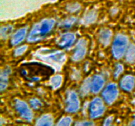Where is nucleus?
<instances>
[{"instance_id": "f257e3e1", "label": "nucleus", "mask_w": 135, "mask_h": 126, "mask_svg": "<svg viewBox=\"0 0 135 126\" xmlns=\"http://www.w3.org/2000/svg\"><path fill=\"white\" fill-rule=\"evenodd\" d=\"M54 72V68L40 62L24 63L21 66V76L30 82H39L48 79Z\"/></svg>"}, {"instance_id": "f03ea898", "label": "nucleus", "mask_w": 135, "mask_h": 126, "mask_svg": "<svg viewBox=\"0 0 135 126\" xmlns=\"http://www.w3.org/2000/svg\"><path fill=\"white\" fill-rule=\"evenodd\" d=\"M55 24V21L51 18L44 19L36 24L28 35V41L34 43L43 39L51 32Z\"/></svg>"}, {"instance_id": "7ed1b4c3", "label": "nucleus", "mask_w": 135, "mask_h": 126, "mask_svg": "<svg viewBox=\"0 0 135 126\" xmlns=\"http://www.w3.org/2000/svg\"><path fill=\"white\" fill-rule=\"evenodd\" d=\"M36 56L41 60L53 64L54 66L60 67L66 60L65 53L59 51H51L48 49H40L36 51Z\"/></svg>"}, {"instance_id": "20e7f679", "label": "nucleus", "mask_w": 135, "mask_h": 126, "mask_svg": "<svg viewBox=\"0 0 135 126\" xmlns=\"http://www.w3.org/2000/svg\"><path fill=\"white\" fill-rule=\"evenodd\" d=\"M129 39L126 35L119 34L115 38L112 46V53L116 59H119L123 56L127 50Z\"/></svg>"}, {"instance_id": "39448f33", "label": "nucleus", "mask_w": 135, "mask_h": 126, "mask_svg": "<svg viewBox=\"0 0 135 126\" xmlns=\"http://www.w3.org/2000/svg\"><path fill=\"white\" fill-rule=\"evenodd\" d=\"M15 107L21 117L25 120L27 122H31L32 120L34 118L33 112L26 102L21 100L16 99L15 101Z\"/></svg>"}, {"instance_id": "423d86ee", "label": "nucleus", "mask_w": 135, "mask_h": 126, "mask_svg": "<svg viewBox=\"0 0 135 126\" xmlns=\"http://www.w3.org/2000/svg\"><path fill=\"white\" fill-rule=\"evenodd\" d=\"M105 110V105L102 100L100 98L96 97L92 100L90 105V116L93 119L99 118L103 115Z\"/></svg>"}, {"instance_id": "0eeeda50", "label": "nucleus", "mask_w": 135, "mask_h": 126, "mask_svg": "<svg viewBox=\"0 0 135 126\" xmlns=\"http://www.w3.org/2000/svg\"><path fill=\"white\" fill-rule=\"evenodd\" d=\"M80 108V101L78 94L73 91L68 92L66 99L65 110L67 112L75 113Z\"/></svg>"}, {"instance_id": "6e6552de", "label": "nucleus", "mask_w": 135, "mask_h": 126, "mask_svg": "<svg viewBox=\"0 0 135 126\" xmlns=\"http://www.w3.org/2000/svg\"><path fill=\"white\" fill-rule=\"evenodd\" d=\"M118 94V88L117 85L115 83H109V85H107L102 93L104 100L109 104L113 103L116 101Z\"/></svg>"}, {"instance_id": "1a4fd4ad", "label": "nucleus", "mask_w": 135, "mask_h": 126, "mask_svg": "<svg viewBox=\"0 0 135 126\" xmlns=\"http://www.w3.org/2000/svg\"><path fill=\"white\" fill-rule=\"evenodd\" d=\"M87 41L84 39H80L76 44L72 56L74 61H79L82 60L85 56L87 52Z\"/></svg>"}, {"instance_id": "9d476101", "label": "nucleus", "mask_w": 135, "mask_h": 126, "mask_svg": "<svg viewBox=\"0 0 135 126\" xmlns=\"http://www.w3.org/2000/svg\"><path fill=\"white\" fill-rule=\"evenodd\" d=\"M75 39H76V37L74 34L66 33L59 38L57 41V45L61 48H69L73 45Z\"/></svg>"}, {"instance_id": "9b49d317", "label": "nucleus", "mask_w": 135, "mask_h": 126, "mask_svg": "<svg viewBox=\"0 0 135 126\" xmlns=\"http://www.w3.org/2000/svg\"><path fill=\"white\" fill-rule=\"evenodd\" d=\"M105 84V80L100 75L94 76L91 81V91L94 93H98L102 89Z\"/></svg>"}, {"instance_id": "f8f14e48", "label": "nucleus", "mask_w": 135, "mask_h": 126, "mask_svg": "<svg viewBox=\"0 0 135 126\" xmlns=\"http://www.w3.org/2000/svg\"><path fill=\"white\" fill-rule=\"evenodd\" d=\"M27 33V28H22L17 30L13 35L11 39V43L12 45H17L25 39Z\"/></svg>"}, {"instance_id": "ddd939ff", "label": "nucleus", "mask_w": 135, "mask_h": 126, "mask_svg": "<svg viewBox=\"0 0 135 126\" xmlns=\"http://www.w3.org/2000/svg\"><path fill=\"white\" fill-rule=\"evenodd\" d=\"M135 84V78L134 76L128 75L123 77L121 81V87L126 91H131L134 88Z\"/></svg>"}, {"instance_id": "4468645a", "label": "nucleus", "mask_w": 135, "mask_h": 126, "mask_svg": "<svg viewBox=\"0 0 135 126\" xmlns=\"http://www.w3.org/2000/svg\"><path fill=\"white\" fill-rule=\"evenodd\" d=\"M112 32L108 28L102 29L99 34V39L100 43L104 46H108L110 43L112 39Z\"/></svg>"}, {"instance_id": "2eb2a0df", "label": "nucleus", "mask_w": 135, "mask_h": 126, "mask_svg": "<svg viewBox=\"0 0 135 126\" xmlns=\"http://www.w3.org/2000/svg\"><path fill=\"white\" fill-rule=\"evenodd\" d=\"M11 72V70L10 68L7 67L4 70H3L1 72L0 76V89L1 91H3L7 88L8 85V81H9V76Z\"/></svg>"}, {"instance_id": "dca6fc26", "label": "nucleus", "mask_w": 135, "mask_h": 126, "mask_svg": "<svg viewBox=\"0 0 135 126\" xmlns=\"http://www.w3.org/2000/svg\"><path fill=\"white\" fill-rule=\"evenodd\" d=\"M54 124V118L51 114H46L41 116L36 122L37 125L51 126Z\"/></svg>"}, {"instance_id": "f3484780", "label": "nucleus", "mask_w": 135, "mask_h": 126, "mask_svg": "<svg viewBox=\"0 0 135 126\" xmlns=\"http://www.w3.org/2000/svg\"><path fill=\"white\" fill-rule=\"evenodd\" d=\"M97 13L96 12L92 10L90 12H88L86 14L83 18V23L86 25L90 24L93 23L97 19Z\"/></svg>"}, {"instance_id": "a211bd4d", "label": "nucleus", "mask_w": 135, "mask_h": 126, "mask_svg": "<svg viewBox=\"0 0 135 126\" xmlns=\"http://www.w3.org/2000/svg\"><path fill=\"white\" fill-rule=\"evenodd\" d=\"M126 61L129 63L135 62V45H131L127 49L126 52Z\"/></svg>"}, {"instance_id": "6ab92c4d", "label": "nucleus", "mask_w": 135, "mask_h": 126, "mask_svg": "<svg viewBox=\"0 0 135 126\" xmlns=\"http://www.w3.org/2000/svg\"><path fill=\"white\" fill-rule=\"evenodd\" d=\"M91 81H92V79L90 78V77L87 78L84 81L81 87H80V93H81L82 95H86L89 93L90 91H91Z\"/></svg>"}, {"instance_id": "aec40b11", "label": "nucleus", "mask_w": 135, "mask_h": 126, "mask_svg": "<svg viewBox=\"0 0 135 126\" xmlns=\"http://www.w3.org/2000/svg\"><path fill=\"white\" fill-rule=\"evenodd\" d=\"M63 81V77L61 76H55L52 77L50 80V85L51 87L54 89H56L61 86Z\"/></svg>"}, {"instance_id": "412c9836", "label": "nucleus", "mask_w": 135, "mask_h": 126, "mask_svg": "<svg viewBox=\"0 0 135 126\" xmlns=\"http://www.w3.org/2000/svg\"><path fill=\"white\" fill-rule=\"evenodd\" d=\"M13 30V27L12 26H5L1 27L0 30V35L2 39H7L10 35Z\"/></svg>"}, {"instance_id": "4be33fe9", "label": "nucleus", "mask_w": 135, "mask_h": 126, "mask_svg": "<svg viewBox=\"0 0 135 126\" xmlns=\"http://www.w3.org/2000/svg\"><path fill=\"white\" fill-rule=\"evenodd\" d=\"M76 21H77V19L76 18H75V17H70V18H67L64 21H63L61 23L60 26L61 27L68 28H71L73 25L75 24L76 22Z\"/></svg>"}, {"instance_id": "5701e85b", "label": "nucleus", "mask_w": 135, "mask_h": 126, "mask_svg": "<svg viewBox=\"0 0 135 126\" xmlns=\"http://www.w3.org/2000/svg\"><path fill=\"white\" fill-rule=\"evenodd\" d=\"M73 120L72 118L71 117H64V118H61V119L59 120V122L57 123V125L60 126H68L71 125V123H72Z\"/></svg>"}, {"instance_id": "b1692460", "label": "nucleus", "mask_w": 135, "mask_h": 126, "mask_svg": "<svg viewBox=\"0 0 135 126\" xmlns=\"http://www.w3.org/2000/svg\"><path fill=\"white\" fill-rule=\"evenodd\" d=\"M28 46L27 45H22L21 47H18L14 51V55L15 56H19L21 55H23L25 51L27 50Z\"/></svg>"}, {"instance_id": "393cba45", "label": "nucleus", "mask_w": 135, "mask_h": 126, "mask_svg": "<svg viewBox=\"0 0 135 126\" xmlns=\"http://www.w3.org/2000/svg\"><path fill=\"white\" fill-rule=\"evenodd\" d=\"M30 104L34 109H39L42 106V103L41 101L37 98H32L30 100Z\"/></svg>"}, {"instance_id": "a878e982", "label": "nucleus", "mask_w": 135, "mask_h": 126, "mask_svg": "<svg viewBox=\"0 0 135 126\" xmlns=\"http://www.w3.org/2000/svg\"><path fill=\"white\" fill-rule=\"evenodd\" d=\"M123 72V66L122 64H117L115 67V72H114L115 77L117 78Z\"/></svg>"}, {"instance_id": "bb28decb", "label": "nucleus", "mask_w": 135, "mask_h": 126, "mask_svg": "<svg viewBox=\"0 0 135 126\" xmlns=\"http://www.w3.org/2000/svg\"><path fill=\"white\" fill-rule=\"evenodd\" d=\"M75 125H76L90 126V125H94V123L92 122H88V121H82V122H77Z\"/></svg>"}, {"instance_id": "cd10ccee", "label": "nucleus", "mask_w": 135, "mask_h": 126, "mask_svg": "<svg viewBox=\"0 0 135 126\" xmlns=\"http://www.w3.org/2000/svg\"><path fill=\"white\" fill-rule=\"evenodd\" d=\"M113 120V116H109L108 118H107L104 121V125H110L112 123Z\"/></svg>"}, {"instance_id": "c85d7f7f", "label": "nucleus", "mask_w": 135, "mask_h": 126, "mask_svg": "<svg viewBox=\"0 0 135 126\" xmlns=\"http://www.w3.org/2000/svg\"><path fill=\"white\" fill-rule=\"evenodd\" d=\"M80 9V6L79 5H75V6H71L69 8H68V10L70 12H75L77 11L79 9Z\"/></svg>"}, {"instance_id": "c756f323", "label": "nucleus", "mask_w": 135, "mask_h": 126, "mask_svg": "<svg viewBox=\"0 0 135 126\" xmlns=\"http://www.w3.org/2000/svg\"><path fill=\"white\" fill-rule=\"evenodd\" d=\"M134 120H133V122H132L131 123V125H135V115L134 116Z\"/></svg>"}]
</instances>
